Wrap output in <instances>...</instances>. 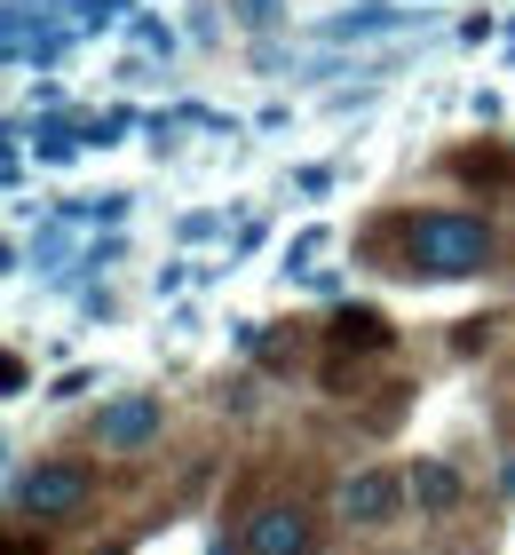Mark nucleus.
I'll return each mask as SVG.
<instances>
[{
  "instance_id": "obj_1",
  "label": "nucleus",
  "mask_w": 515,
  "mask_h": 555,
  "mask_svg": "<svg viewBox=\"0 0 515 555\" xmlns=\"http://www.w3.org/2000/svg\"><path fill=\"white\" fill-rule=\"evenodd\" d=\"M404 255L428 278H476V270H492L500 238H492V222H476V215H412Z\"/></svg>"
},
{
  "instance_id": "obj_2",
  "label": "nucleus",
  "mask_w": 515,
  "mask_h": 555,
  "mask_svg": "<svg viewBox=\"0 0 515 555\" xmlns=\"http://www.w3.org/2000/svg\"><path fill=\"white\" fill-rule=\"evenodd\" d=\"M404 500H412L404 476H389V468H357V476H342L333 508H342V524H357V532H389V524L404 516Z\"/></svg>"
},
{
  "instance_id": "obj_3",
  "label": "nucleus",
  "mask_w": 515,
  "mask_h": 555,
  "mask_svg": "<svg viewBox=\"0 0 515 555\" xmlns=\"http://www.w3.org/2000/svg\"><path fill=\"white\" fill-rule=\"evenodd\" d=\"M88 492H95V476H88L80 461H40V468L16 485V508L40 516V524H56V516H80Z\"/></svg>"
},
{
  "instance_id": "obj_4",
  "label": "nucleus",
  "mask_w": 515,
  "mask_h": 555,
  "mask_svg": "<svg viewBox=\"0 0 515 555\" xmlns=\"http://www.w3.org/2000/svg\"><path fill=\"white\" fill-rule=\"evenodd\" d=\"M309 547H318V524L294 500H270V508L246 516V555H309Z\"/></svg>"
},
{
  "instance_id": "obj_5",
  "label": "nucleus",
  "mask_w": 515,
  "mask_h": 555,
  "mask_svg": "<svg viewBox=\"0 0 515 555\" xmlns=\"http://www.w3.org/2000/svg\"><path fill=\"white\" fill-rule=\"evenodd\" d=\"M151 437H159V405H151V397H127V405H112V413L95 421V444L103 452H136Z\"/></svg>"
},
{
  "instance_id": "obj_6",
  "label": "nucleus",
  "mask_w": 515,
  "mask_h": 555,
  "mask_svg": "<svg viewBox=\"0 0 515 555\" xmlns=\"http://www.w3.org/2000/svg\"><path fill=\"white\" fill-rule=\"evenodd\" d=\"M404 485H412V500H421V516H452V508H460V492H468L445 461H421V468L404 476Z\"/></svg>"
},
{
  "instance_id": "obj_7",
  "label": "nucleus",
  "mask_w": 515,
  "mask_h": 555,
  "mask_svg": "<svg viewBox=\"0 0 515 555\" xmlns=\"http://www.w3.org/2000/svg\"><path fill=\"white\" fill-rule=\"evenodd\" d=\"M333 341H342V349H381V341H389V318H381V310H342V318H333Z\"/></svg>"
},
{
  "instance_id": "obj_8",
  "label": "nucleus",
  "mask_w": 515,
  "mask_h": 555,
  "mask_svg": "<svg viewBox=\"0 0 515 555\" xmlns=\"http://www.w3.org/2000/svg\"><path fill=\"white\" fill-rule=\"evenodd\" d=\"M95 555H119V547H95Z\"/></svg>"
}]
</instances>
